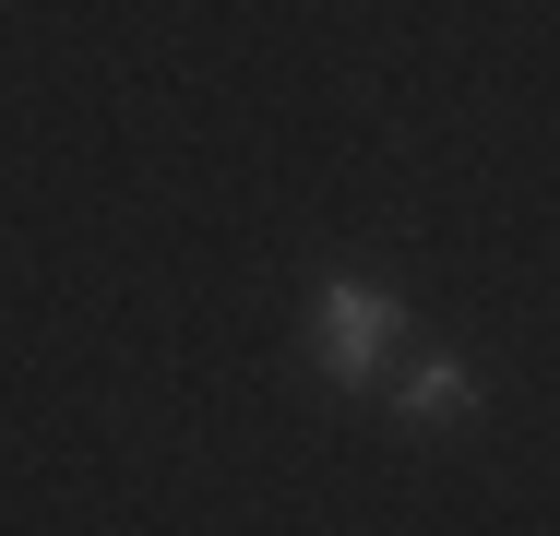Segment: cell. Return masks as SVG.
<instances>
[{"instance_id":"cell-1","label":"cell","mask_w":560,"mask_h":536,"mask_svg":"<svg viewBox=\"0 0 560 536\" xmlns=\"http://www.w3.org/2000/svg\"><path fill=\"white\" fill-rule=\"evenodd\" d=\"M323 358H335L346 382H370L394 358V299L370 275H323Z\"/></svg>"},{"instance_id":"cell-2","label":"cell","mask_w":560,"mask_h":536,"mask_svg":"<svg viewBox=\"0 0 560 536\" xmlns=\"http://www.w3.org/2000/svg\"><path fill=\"white\" fill-rule=\"evenodd\" d=\"M394 406H406V418H465V406H477V370H453V358H418V370L394 382Z\"/></svg>"}]
</instances>
